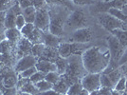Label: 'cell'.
I'll return each instance as SVG.
<instances>
[{
	"instance_id": "obj_1",
	"label": "cell",
	"mask_w": 127,
	"mask_h": 95,
	"mask_svg": "<svg viewBox=\"0 0 127 95\" xmlns=\"http://www.w3.org/2000/svg\"><path fill=\"white\" fill-rule=\"evenodd\" d=\"M82 62L87 73H102L110 62L108 48L91 46L82 54Z\"/></svg>"
},
{
	"instance_id": "obj_2",
	"label": "cell",
	"mask_w": 127,
	"mask_h": 95,
	"mask_svg": "<svg viewBox=\"0 0 127 95\" xmlns=\"http://www.w3.org/2000/svg\"><path fill=\"white\" fill-rule=\"evenodd\" d=\"M87 73L82 62V55H71L67 58V68L64 74H62L68 81L70 86L77 82Z\"/></svg>"
},
{
	"instance_id": "obj_3",
	"label": "cell",
	"mask_w": 127,
	"mask_h": 95,
	"mask_svg": "<svg viewBox=\"0 0 127 95\" xmlns=\"http://www.w3.org/2000/svg\"><path fill=\"white\" fill-rule=\"evenodd\" d=\"M90 47H91L90 43L62 42L57 48L59 55L61 57L68 58L71 55H82Z\"/></svg>"
},
{
	"instance_id": "obj_4",
	"label": "cell",
	"mask_w": 127,
	"mask_h": 95,
	"mask_svg": "<svg viewBox=\"0 0 127 95\" xmlns=\"http://www.w3.org/2000/svg\"><path fill=\"white\" fill-rule=\"evenodd\" d=\"M97 18H98L100 25L109 32L117 29L124 30V22L119 20L118 18L109 14L108 12H99Z\"/></svg>"
},
{
	"instance_id": "obj_5",
	"label": "cell",
	"mask_w": 127,
	"mask_h": 95,
	"mask_svg": "<svg viewBox=\"0 0 127 95\" xmlns=\"http://www.w3.org/2000/svg\"><path fill=\"white\" fill-rule=\"evenodd\" d=\"M87 22H88L87 18L84 13V11L74 10L72 12H70V14H68L64 26H66L68 29L76 31L78 29L87 27Z\"/></svg>"
},
{
	"instance_id": "obj_6",
	"label": "cell",
	"mask_w": 127,
	"mask_h": 95,
	"mask_svg": "<svg viewBox=\"0 0 127 95\" xmlns=\"http://www.w3.org/2000/svg\"><path fill=\"white\" fill-rule=\"evenodd\" d=\"M66 18H64L62 13L52 14L50 12V24L48 28V32L56 36L63 37L64 35V25Z\"/></svg>"
},
{
	"instance_id": "obj_7",
	"label": "cell",
	"mask_w": 127,
	"mask_h": 95,
	"mask_svg": "<svg viewBox=\"0 0 127 95\" xmlns=\"http://www.w3.org/2000/svg\"><path fill=\"white\" fill-rule=\"evenodd\" d=\"M50 24V11L47 8L36 10V15L34 20V26L42 32H48Z\"/></svg>"
},
{
	"instance_id": "obj_8",
	"label": "cell",
	"mask_w": 127,
	"mask_h": 95,
	"mask_svg": "<svg viewBox=\"0 0 127 95\" xmlns=\"http://www.w3.org/2000/svg\"><path fill=\"white\" fill-rule=\"evenodd\" d=\"M101 73H86L81 79V84L83 88L88 92H92L101 89V82H100Z\"/></svg>"
},
{
	"instance_id": "obj_9",
	"label": "cell",
	"mask_w": 127,
	"mask_h": 95,
	"mask_svg": "<svg viewBox=\"0 0 127 95\" xmlns=\"http://www.w3.org/2000/svg\"><path fill=\"white\" fill-rule=\"evenodd\" d=\"M92 38H93L92 30L89 27H85L74 31L69 37V40L75 43H90Z\"/></svg>"
},
{
	"instance_id": "obj_10",
	"label": "cell",
	"mask_w": 127,
	"mask_h": 95,
	"mask_svg": "<svg viewBox=\"0 0 127 95\" xmlns=\"http://www.w3.org/2000/svg\"><path fill=\"white\" fill-rule=\"evenodd\" d=\"M38 59L36 57H34L33 55L30 54V55H25L21 58H19L17 60V62L14 65V68H13V70L15 71V73L18 75V74L26 70V69H30V68H32L34 67L36 63H37Z\"/></svg>"
},
{
	"instance_id": "obj_11",
	"label": "cell",
	"mask_w": 127,
	"mask_h": 95,
	"mask_svg": "<svg viewBox=\"0 0 127 95\" xmlns=\"http://www.w3.org/2000/svg\"><path fill=\"white\" fill-rule=\"evenodd\" d=\"M22 9L18 4V2L16 1V3L11 7V9H9L6 11L5 14V23L4 27L5 29H11V28H15V21L17 15L21 14Z\"/></svg>"
},
{
	"instance_id": "obj_12",
	"label": "cell",
	"mask_w": 127,
	"mask_h": 95,
	"mask_svg": "<svg viewBox=\"0 0 127 95\" xmlns=\"http://www.w3.org/2000/svg\"><path fill=\"white\" fill-rule=\"evenodd\" d=\"M127 4L126 0H111L109 2H99L97 6H96V9L98 13L99 12H106L109 9H122L124 5Z\"/></svg>"
},
{
	"instance_id": "obj_13",
	"label": "cell",
	"mask_w": 127,
	"mask_h": 95,
	"mask_svg": "<svg viewBox=\"0 0 127 95\" xmlns=\"http://www.w3.org/2000/svg\"><path fill=\"white\" fill-rule=\"evenodd\" d=\"M32 47H33V44L28 38L22 36V38L16 45V54L21 55V57L25 55H30L32 54Z\"/></svg>"
},
{
	"instance_id": "obj_14",
	"label": "cell",
	"mask_w": 127,
	"mask_h": 95,
	"mask_svg": "<svg viewBox=\"0 0 127 95\" xmlns=\"http://www.w3.org/2000/svg\"><path fill=\"white\" fill-rule=\"evenodd\" d=\"M62 43V37L54 35L49 32H43V44L46 47L58 48Z\"/></svg>"
},
{
	"instance_id": "obj_15",
	"label": "cell",
	"mask_w": 127,
	"mask_h": 95,
	"mask_svg": "<svg viewBox=\"0 0 127 95\" xmlns=\"http://www.w3.org/2000/svg\"><path fill=\"white\" fill-rule=\"evenodd\" d=\"M35 67H36L38 71H41V72L45 74L48 73V72H51V71H57V68H56L55 63L48 61V60L38 59Z\"/></svg>"
},
{
	"instance_id": "obj_16",
	"label": "cell",
	"mask_w": 127,
	"mask_h": 95,
	"mask_svg": "<svg viewBox=\"0 0 127 95\" xmlns=\"http://www.w3.org/2000/svg\"><path fill=\"white\" fill-rule=\"evenodd\" d=\"M22 38V34L19 30L16 28L5 30V39H7L12 46H16L18 41Z\"/></svg>"
},
{
	"instance_id": "obj_17",
	"label": "cell",
	"mask_w": 127,
	"mask_h": 95,
	"mask_svg": "<svg viewBox=\"0 0 127 95\" xmlns=\"http://www.w3.org/2000/svg\"><path fill=\"white\" fill-rule=\"evenodd\" d=\"M59 52H58V48H51V47H46L44 51H43L42 56L39 59H42V60H48L50 62H55V60L58 58Z\"/></svg>"
},
{
	"instance_id": "obj_18",
	"label": "cell",
	"mask_w": 127,
	"mask_h": 95,
	"mask_svg": "<svg viewBox=\"0 0 127 95\" xmlns=\"http://www.w3.org/2000/svg\"><path fill=\"white\" fill-rule=\"evenodd\" d=\"M69 87H70V84L68 83V81L65 79V77L64 75H61V77L58 80V82L53 85L52 90H54L55 91L59 92V93H62V94L64 95L66 94Z\"/></svg>"
},
{
	"instance_id": "obj_19",
	"label": "cell",
	"mask_w": 127,
	"mask_h": 95,
	"mask_svg": "<svg viewBox=\"0 0 127 95\" xmlns=\"http://www.w3.org/2000/svg\"><path fill=\"white\" fill-rule=\"evenodd\" d=\"M21 14L24 16L26 23H33L34 24V20H35V15H36V9L31 6V7H28L25 9H22Z\"/></svg>"
},
{
	"instance_id": "obj_20",
	"label": "cell",
	"mask_w": 127,
	"mask_h": 95,
	"mask_svg": "<svg viewBox=\"0 0 127 95\" xmlns=\"http://www.w3.org/2000/svg\"><path fill=\"white\" fill-rule=\"evenodd\" d=\"M110 33L116 37L123 47L125 48H127V31L126 30L117 29V30L112 31Z\"/></svg>"
},
{
	"instance_id": "obj_21",
	"label": "cell",
	"mask_w": 127,
	"mask_h": 95,
	"mask_svg": "<svg viewBox=\"0 0 127 95\" xmlns=\"http://www.w3.org/2000/svg\"><path fill=\"white\" fill-rule=\"evenodd\" d=\"M15 47L16 46H12L7 39H3L0 43V55L11 56L12 48Z\"/></svg>"
},
{
	"instance_id": "obj_22",
	"label": "cell",
	"mask_w": 127,
	"mask_h": 95,
	"mask_svg": "<svg viewBox=\"0 0 127 95\" xmlns=\"http://www.w3.org/2000/svg\"><path fill=\"white\" fill-rule=\"evenodd\" d=\"M18 91H22V92H26V93H30L32 95H40V91L38 90V89L36 88L35 84H33L32 82H31L30 80L27 82L26 84L22 87Z\"/></svg>"
},
{
	"instance_id": "obj_23",
	"label": "cell",
	"mask_w": 127,
	"mask_h": 95,
	"mask_svg": "<svg viewBox=\"0 0 127 95\" xmlns=\"http://www.w3.org/2000/svg\"><path fill=\"white\" fill-rule=\"evenodd\" d=\"M32 44H39L43 43V32L41 30H39L38 28L35 27V29L33 30V32L27 37Z\"/></svg>"
},
{
	"instance_id": "obj_24",
	"label": "cell",
	"mask_w": 127,
	"mask_h": 95,
	"mask_svg": "<svg viewBox=\"0 0 127 95\" xmlns=\"http://www.w3.org/2000/svg\"><path fill=\"white\" fill-rule=\"evenodd\" d=\"M55 65H56V68H57V72L60 75L64 74L66 68H67V58H63L61 56H59L58 58L55 60Z\"/></svg>"
},
{
	"instance_id": "obj_25",
	"label": "cell",
	"mask_w": 127,
	"mask_h": 95,
	"mask_svg": "<svg viewBox=\"0 0 127 95\" xmlns=\"http://www.w3.org/2000/svg\"><path fill=\"white\" fill-rule=\"evenodd\" d=\"M106 75L108 76V78H109V80L111 81L112 85H113L114 87L116 86V84L118 83V81H119V80L121 79L122 76H123L122 69H120V68H118V69H114V70H112L111 72L107 73Z\"/></svg>"
},
{
	"instance_id": "obj_26",
	"label": "cell",
	"mask_w": 127,
	"mask_h": 95,
	"mask_svg": "<svg viewBox=\"0 0 127 95\" xmlns=\"http://www.w3.org/2000/svg\"><path fill=\"white\" fill-rule=\"evenodd\" d=\"M83 90H84V88H83V85L81 84V82H77V83H74V84H72L69 87L66 94L67 95H79L80 93L82 92Z\"/></svg>"
},
{
	"instance_id": "obj_27",
	"label": "cell",
	"mask_w": 127,
	"mask_h": 95,
	"mask_svg": "<svg viewBox=\"0 0 127 95\" xmlns=\"http://www.w3.org/2000/svg\"><path fill=\"white\" fill-rule=\"evenodd\" d=\"M46 46L43 43H39V44H33V47L32 49V55H33L34 57H36L39 59L43 54V51L45 49Z\"/></svg>"
},
{
	"instance_id": "obj_28",
	"label": "cell",
	"mask_w": 127,
	"mask_h": 95,
	"mask_svg": "<svg viewBox=\"0 0 127 95\" xmlns=\"http://www.w3.org/2000/svg\"><path fill=\"white\" fill-rule=\"evenodd\" d=\"M106 12H108L109 14H111V15H113L114 17L118 18L119 20L124 22V23H126L127 22V17L123 14L122 11V10H120V9H114V8H112V9H109Z\"/></svg>"
},
{
	"instance_id": "obj_29",
	"label": "cell",
	"mask_w": 127,
	"mask_h": 95,
	"mask_svg": "<svg viewBox=\"0 0 127 95\" xmlns=\"http://www.w3.org/2000/svg\"><path fill=\"white\" fill-rule=\"evenodd\" d=\"M36 86V88L38 89V90L42 93V92H46V91H48V90H52L53 88V85L50 84L49 82H48L47 80H42V81H40L39 83L37 84H35Z\"/></svg>"
},
{
	"instance_id": "obj_30",
	"label": "cell",
	"mask_w": 127,
	"mask_h": 95,
	"mask_svg": "<svg viewBox=\"0 0 127 95\" xmlns=\"http://www.w3.org/2000/svg\"><path fill=\"white\" fill-rule=\"evenodd\" d=\"M127 89V78L125 76H122L121 79L118 81L116 86L114 87V90L119 92H123Z\"/></svg>"
},
{
	"instance_id": "obj_31",
	"label": "cell",
	"mask_w": 127,
	"mask_h": 95,
	"mask_svg": "<svg viewBox=\"0 0 127 95\" xmlns=\"http://www.w3.org/2000/svg\"><path fill=\"white\" fill-rule=\"evenodd\" d=\"M100 82H101V88H107V89H111L114 90V86L112 85L111 81L109 80L108 76L104 73H101L100 76Z\"/></svg>"
},
{
	"instance_id": "obj_32",
	"label": "cell",
	"mask_w": 127,
	"mask_h": 95,
	"mask_svg": "<svg viewBox=\"0 0 127 95\" xmlns=\"http://www.w3.org/2000/svg\"><path fill=\"white\" fill-rule=\"evenodd\" d=\"M34 29H35V26H34L33 23H26V25L20 30V32H21L22 36L27 38V37L33 32Z\"/></svg>"
},
{
	"instance_id": "obj_33",
	"label": "cell",
	"mask_w": 127,
	"mask_h": 95,
	"mask_svg": "<svg viewBox=\"0 0 127 95\" xmlns=\"http://www.w3.org/2000/svg\"><path fill=\"white\" fill-rule=\"evenodd\" d=\"M60 77H61V75H60L57 71H51V72H48V73L46 74L45 80H47L50 84L54 85L55 83L58 82V80L60 79Z\"/></svg>"
},
{
	"instance_id": "obj_34",
	"label": "cell",
	"mask_w": 127,
	"mask_h": 95,
	"mask_svg": "<svg viewBox=\"0 0 127 95\" xmlns=\"http://www.w3.org/2000/svg\"><path fill=\"white\" fill-rule=\"evenodd\" d=\"M15 3V0H0V11H7Z\"/></svg>"
},
{
	"instance_id": "obj_35",
	"label": "cell",
	"mask_w": 127,
	"mask_h": 95,
	"mask_svg": "<svg viewBox=\"0 0 127 95\" xmlns=\"http://www.w3.org/2000/svg\"><path fill=\"white\" fill-rule=\"evenodd\" d=\"M37 71V69L36 67H32V68H30V69H26L24 71H22L20 73L18 74V77H21V78H26V79H30L33 74Z\"/></svg>"
},
{
	"instance_id": "obj_36",
	"label": "cell",
	"mask_w": 127,
	"mask_h": 95,
	"mask_svg": "<svg viewBox=\"0 0 127 95\" xmlns=\"http://www.w3.org/2000/svg\"><path fill=\"white\" fill-rule=\"evenodd\" d=\"M45 76H46V74L37 70V71H36V72H35V73L33 74L32 77L30 78V81L32 82L33 84H37V83H39L40 81L45 80Z\"/></svg>"
},
{
	"instance_id": "obj_37",
	"label": "cell",
	"mask_w": 127,
	"mask_h": 95,
	"mask_svg": "<svg viewBox=\"0 0 127 95\" xmlns=\"http://www.w3.org/2000/svg\"><path fill=\"white\" fill-rule=\"evenodd\" d=\"M47 2L49 3H54V4H57V5L64 6L66 8H71L73 3L71 2V0H47Z\"/></svg>"
},
{
	"instance_id": "obj_38",
	"label": "cell",
	"mask_w": 127,
	"mask_h": 95,
	"mask_svg": "<svg viewBox=\"0 0 127 95\" xmlns=\"http://www.w3.org/2000/svg\"><path fill=\"white\" fill-rule=\"evenodd\" d=\"M26 25V20H25V18H24V16L22 15V14H19V15H17L16 17V21H15V28L17 30H21L23 27Z\"/></svg>"
},
{
	"instance_id": "obj_39",
	"label": "cell",
	"mask_w": 127,
	"mask_h": 95,
	"mask_svg": "<svg viewBox=\"0 0 127 95\" xmlns=\"http://www.w3.org/2000/svg\"><path fill=\"white\" fill-rule=\"evenodd\" d=\"M73 5L76 6H85V5H95L94 0H71Z\"/></svg>"
},
{
	"instance_id": "obj_40",
	"label": "cell",
	"mask_w": 127,
	"mask_h": 95,
	"mask_svg": "<svg viewBox=\"0 0 127 95\" xmlns=\"http://www.w3.org/2000/svg\"><path fill=\"white\" fill-rule=\"evenodd\" d=\"M47 0H33V7L39 10V9H43V8H46L47 5Z\"/></svg>"
},
{
	"instance_id": "obj_41",
	"label": "cell",
	"mask_w": 127,
	"mask_h": 95,
	"mask_svg": "<svg viewBox=\"0 0 127 95\" xmlns=\"http://www.w3.org/2000/svg\"><path fill=\"white\" fill-rule=\"evenodd\" d=\"M21 9H25L28 7L33 6V0H17Z\"/></svg>"
},
{
	"instance_id": "obj_42",
	"label": "cell",
	"mask_w": 127,
	"mask_h": 95,
	"mask_svg": "<svg viewBox=\"0 0 127 95\" xmlns=\"http://www.w3.org/2000/svg\"><path fill=\"white\" fill-rule=\"evenodd\" d=\"M5 14L6 11H0V32H5V27H4V23H5ZM1 37V36H0ZM2 38V37H1ZM4 39V38H3Z\"/></svg>"
},
{
	"instance_id": "obj_43",
	"label": "cell",
	"mask_w": 127,
	"mask_h": 95,
	"mask_svg": "<svg viewBox=\"0 0 127 95\" xmlns=\"http://www.w3.org/2000/svg\"><path fill=\"white\" fill-rule=\"evenodd\" d=\"M3 95H16L18 90L16 88H11V89H3L2 90Z\"/></svg>"
},
{
	"instance_id": "obj_44",
	"label": "cell",
	"mask_w": 127,
	"mask_h": 95,
	"mask_svg": "<svg viewBox=\"0 0 127 95\" xmlns=\"http://www.w3.org/2000/svg\"><path fill=\"white\" fill-rule=\"evenodd\" d=\"M100 95H112V90L107 88H101L99 90Z\"/></svg>"
},
{
	"instance_id": "obj_45",
	"label": "cell",
	"mask_w": 127,
	"mask_h": 95,
	"mask_svg": "<svg viewBox=\"0 0 127 95\" xmlns=\"http://www.w3.org/2000/svg\"><path fill=\"white\" fill-rule=\"evenodd\" d=\"M40 95H64V94L59 93V92L55 91L54 90H50L46 91V92H42V93H40Z\"/></svg>"
},
{
	"instance_id": "obj_46",
	"label": "cell",
	"mask_w": 127,
	"mask_h": 95,
	"mask_svg": "<svg viewBox=\"0 0 127 95\" xmlns=\"http://www.w3.org/2000/svg\"><path fill=\"white\" fill-rule=\"evenodd\" d=\"M121 10L122 11V12H123V14H124V15H125V16L127 17V4H126V5L123 6V7H122V9H121Z\"/></svg>"
},
{
	"instance_id": "obj_47",
	"label": "cell",
	"mask_w": 127,
	"mask_h": 95,
	"mask_svg": "<svg viewBox=\"0 0 127 95\" xmlns=\"http://www.w3.org/2000/svg\"><path fill=\"white\" fill-rule=\"evenodd\" d=\"M79 95H89V92H88L86 90H85V89H84V90H82V92H81Z\"/></svg>"
},
{
	"instance_id": "obj_48",
	"label": "cell",
	"mask_w": 127,
	"mask_h": 95,
	"mask_svg": "<svg viewBox=\"0 0 127 95\" xmlns=\"http://www.w3.org/2000/svg\"><path fill=\"white\" fill-rule=\"evenodd\" d=\"M112 95H122V92H119L115 90H112Z\"/></svg>"
},
{
	"instance_id": "obj_49",
	"label": "cell",
	"mask_w": 127,
	"mask_h": 95,
	"mask_svg": "<svg viewBox=\"0 0 127 95\" xmlns=\"http://www.w3.org/2000/svg\"><path fill=\"white\" fill-rule=\"evenodd\" d=\"M89 95H100V92H99V90H95V91L89 92Z\"/></svg>"
},
{
	"instance_id": "obj_50",
	"label": "cell",
	"mask_w": 127,
	"mask_h": 95,
	"mask_svg": "<svg viewBox=\"0 0 127 95\" xmlns=\"http://www.w3.org/2000/svg\"><path fill=\"white\" fill-rule=\"evenodd\" d=\"M16 95H32V94H30V93H26V92H22V91H18Z\"/></svg>"
},
{
	"instance_id": "obj_51",
	"label": "cell",
	"mask_w": 127,
	"mask_h": 95,
	"mask_svg": "<svg viewBox=\"0 0 127 95\" xmlns=\"http://www.w3.org/2000/svg\"><path fill=\"white\" fill-rule=\"evenodd\" d=\"M124 30H126L127 31V22L126 23H124Z\"/></svg>"
},
{
	"instance_id": "obj_52",
	"label": "cell",
	"mask_w": 127,
	"mask_h": 95,
	"mask_svg": "<svg viewBox=\"0 0 127 95\" xmlns=\"http://www.w3.org/2000/svg\"><path fill=\"white\" fill-rule=\"evenodd\" d=\"M3 66H4V64H3L2 62H1V61H0V69H1V68H2Z\"/></svg>"
},
{
	"instance_id": "obj_53",
	"label": "cell",
	"mask_w": 127,
	"mask_h": 95,
	"mask_svg": "<svg viewBox=\"0 0 127 95\" xmlns=\"http://www.w3.org/2000/svg\"><path fill=\"white\" fill-rule=\"evenodd\" d=\"M109 1H111V0H101V2H109Z\"/></svg>"
},
{
	"instance_id": "obj_54",
	"label": "cell",
	"mask_w": 127,
	"mask_h": 95,
	"mask_svg": "<svg viewBox=\"0 0 127 95\" xmlns=\"http://www.w3.org/2000/svg\"><path fill=\"white\" fill-rule=\"evenodd\" d=\"M0 95H3V92H2V90H1V89H0Z\"/></svg>"
},
{
	"instance_id": "obj_55",
	"label": "cell",
	"mask_w": 127,
	"mask_h": 95,
	"mask_svg": "<svg viewBox=\"0 0 127 95\" xmlns=\"http://www.w3.org/2000/svg\"><path fill=\"white\" fill-rule=\"evenodd\" d=\"M2 40H3V38H1V37H0V43H1V41H2Z\"/></svg>"
},
{
	"instance_id": "obj_56",
	"label": "cell",
	"mask_w": 127,
	"mask_h": 95,
	"mask_svg": "<svg viewBox=\"0 0 127 95\" xmlns=\"http://www.w3.org/2000/svg\"><path fill=\"white\" fill-rule=\"evenodd\" d=\"M64 95H67V94H64Z\"/></svg>"
},
{
	"instance_id": "obj_57",
	"label": "cell",
	"mask_w": 127,
	"mask_h": 95,
	"mask_svg": "<svg viewBox=\"0 0 127 95\" xmlns=\"http://www.w3.org/2000/svg\"><path fill=\"white\" fill-rule=\"evenodd\" d=\"M126 1H127V0H126Z\"/></svg>"
}]
</instances>
